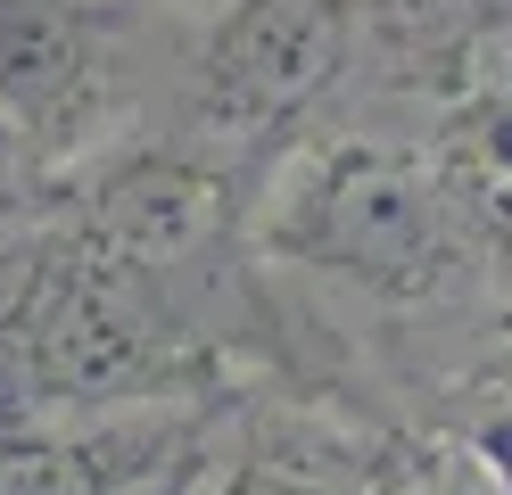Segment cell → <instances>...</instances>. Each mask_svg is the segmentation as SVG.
<instances>
[{"label": "cell", "instance_id": "6da1fadb", "mask_svg": "<svg viewBox=\"0 0 512 495\" xmlns=\"http://www.w3.org/2000/svg\"><path fill=\"white\" fill-rule=\"evenodd\" d=\"M248 240L265 273L323 281L389 314H438L479 297V264L446 207L430 132L339 99L248 182Z\"/></svg>", "mask_w": 512, "mask_h": 495}, {"label": "cell", "instance_id": "5b68a950", "mask_svg": "<svg viewBox=\"0 0 512 495\" xmlns=\"http://www.w3.org/2000/svg\"><path fill=\"white\" fill-rule=\"evenodd\" d=\"M174 495H323V487H314V479H298V471H273V462H240L232 479L199 462V471H190Z\"/></svg>", "mask_w": 512, "mask_h": 495}, {"label": "cell", "instance_id": "277c9868", "mask_svg": "<svg viewBox=\"0 0 512 495\" xmlns=\"http://www.w3.org/2000/svg\"><path fill=\"white\" fill-rule=\"evenodd\" d=\"M430 157L446 182V207H455L479 289L512 297V99H455L430 124Z\"/></svg>", "mask_w": 512, "mask_h": 495}, {"label": "cell", "instance_id": "3957f363", "mask_svg": "<svg viewBox=\"0 0 512 495\" xmlns=\"http://www.w3.org/2000/svg\"><path fill=\"white\" fill-rule=\"evenodd\" d=\"M347 83H356V0H199L157 141L256 182V165L323 124Z\"/></svg>", "mask_w": 512, "mask_h": 495}, {"label": "cell", "instance_id": "7a4b0ae2", "mask_svg": "<svg viewBox=\"0 0 512 495\" xmlns=\"http://www.w3.org/2000/svg\"><path fill=\"white\" fill-rule=\"evenodd\" d=\"M199 0H0V141L34 174L124 157L174 108Z\"/></svg>", "mask_w": 512, "mask_h": 495}]
</instances>
